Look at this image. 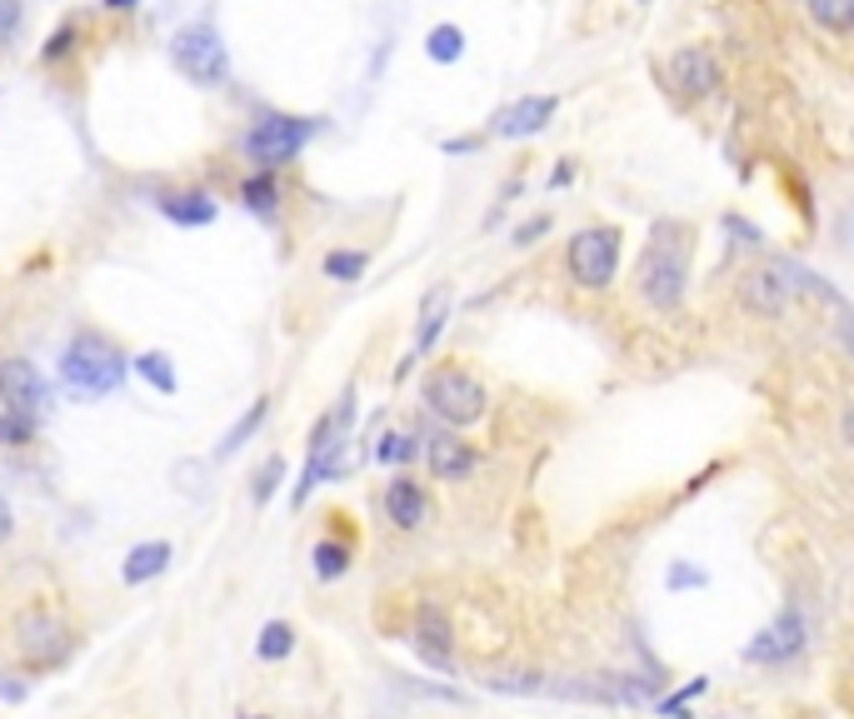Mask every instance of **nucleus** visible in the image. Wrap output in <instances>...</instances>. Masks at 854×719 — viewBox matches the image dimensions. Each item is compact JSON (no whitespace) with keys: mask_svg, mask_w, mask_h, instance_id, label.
Here are the masks:
<instances>
[{"mask_svg":"<svg viewBox=\"0 0 854 719\" xmlns=\"http://www.w3.org/2000/svg\"><path fill=\"white\" fill-rule=\"evenodd\" d=\"M814 26L834 30V36H850L854 30V0H804Z\"/></svg>","mask_w":854,"mask_h":719,"instance_id":"nucleus-20","label":"nucleus"},{"mask_svg":"<svg viewBox=\"0 0 854 719\" xmlns=\"http://www.w3.org/2000/svg\"><path fill=\"white\" fill-rule=\"evenodd\" d=\"M265 415H271V399H255V405H251V409H245V415H241V419H235V425H231V429H225V439H221V445H215V459H225V455H235V449H241V445H245V439H251V435H255V429H261V425H265Z\"/></svg>","mask_w":854,"mask_h":719,"instance_id":"nucleus-19","label":"nucleus"},{"mask_svg":"<svg viewBox=\"0 0 854 719\" xmlns=\"http://www.w3.org/2000/svg\"><path fill=\"white\" fill-rule=\"evenodd\" d=\"M485 689H490V695L530 699V695H540L545 689V675H530V669H500V675H485Z\"/></svg>","mask_w":854,"mask_h":719,"instance_id":"nucleus-21","label":"nucleus"},{"mask_svg":"<svg viewBox=\"0 0 854 719\" xmlns=\"http://www.w3.org/2000/svg\"><path fill=\"white\" fill-rule=\"evenodd\" d=\"M425 405H430L435 419H445V429H465L475 419H485V385L470 375L465 365H435L420 385Z\"/></svg>","mask_w":854,"mask_h":719,"instance_id":"nucleus-3","label":"nucleus"},{"mask_svg":"<svg viewBox=\"0 0 854 719\" xmlns=\"http://www.w3.org/2000/svg\"><path fill=\"white\" fill-rule=\"evenodd\" d=\"M480 145V140H445V150H450V155H465V150H475Z\"/></svg>","mask_w":854,"mask_h":719,"instance_id":"nucleus-37","label":"nucleus"},{"mask_svg":"<svg viewBox=\"0 0 854 719\" xmlns=\"http://www.w3.org/2000/svg\"><path fill=\"white\" fill-rule=\"evenodd\" d=\"M410 455H415L410 435H385L380 445H375V459H380V465H400V459H410Z\"/></svg>","mask_w":854,"mask_h":719,"instance_id":"nucleus-29","label":"nucleus"},{"mask_svg":"<svg viewBox=\"0 0 854 719\" xmlns=\"http://www.w3.org/2000/svg\"><path fill=\"white\" fill-rule=\"evenodd\" d=\"M555 110H560V100L555 95H525L515 100V105H505L500 115L490 120V135L500 140H525V135H540L545 125L555 120Z\"/></svg>","mask_w":854,"mask_h":719,"instance_id":"nucleus-11","label":"nucleus"},{"mask_svg":"<svg viewBox=\"0 0 854 719\" xmlns=\"http://www.w3.org/2000/svg\"><path fill=\"white\" fill-rule=\"evenodd\" d=\"M105 6H111V10H135L141 0H105Z\"/></svg>","mask_w":854,"mask_h":719,"instance_id":"nucleus-38","label":"nucleus"},{"mask_svg":"<svg viewBox=\"0 0 854 719\" xmlns=\"http://www.w3.org/2000/svg\"><path fill=\"white\" fill-rule=\"evenodd\" d=\"M704 579H710V575H704V569H690V565H670V589H700L704 585Z\"/></svg>","mask_w":854,"mask_h":719,"instance_id":"nucleus-31","label":"nucleus"},{"mask_svg":"<svg viewBox=\"0 0 854 719\" xmlns=\"http://www.w3.org/2000/svg\"><path fill=\"white\" fill-rule=\"evenodd\" d=\"M634 285H640L644 305L654 310H674L684 300V285H690V230L680 220H654L650 245H644L640 270H634Z\"/></svg>","mask_w":854,"mask_h":719,"instance_id":"nucleus-1","label":"nucleus"},{"mask_svg":"<svg viewBox=\"0 0 854 719\" xmlns=\"http://www.w3.org/2000/svg\"><path fill=\"white\" fill-rule=\"evenodd\" d=\"M740 300H744V310H750V315H764V320L784 315V310H790V300H794V280H790V270H784V260L750 270V275L740 280Z\"/></svg>","mask_w":854,"mask_h":719,"instance_id":"nucleus-10","label":"nucleus"},{"mask_svg":"<svg viewBox=\"0 0 854 719\" xmlns=\"http://www.w3.org/2000/svg\"><path fill=\"white\" fill-rule=\"evenodd\" d=\"M415 649L425 655V665L445 669V675L455 669L450 619H445V609H440V605H420V615H415Z\"/></svg>","mask_w":854,"mask_h":719,"instance_id":"nucleus-12","label":"nucleus"},{"mask_svg":"<svg viewBox=\"0 0 854 719\" xmlns=\"http://www.w3.org/2000/svg\"><path fill=\"white\" fill-rule=\"evenodd\" d=\"M171 65L181 70L185 80H195L201 90H215L231 80V55H225V40L211 20H195L181 36L171 40Z\"/></svg>","mask_w":854,"mask_h":719,"instance_id":"nucleus-4","label":"nucleus"},{"mask_svg":"<svg viewBox=\"0 0 854 719\" xmlns=\"http://www.w3.org/2000/svg\"><path fill=\"white\" fill-rule=\"evenodd\" d=\"M0 399H6L11 415H26L31 425H41L51 415V385L31 360H6L0 365Z\"/></svg>","mask_w":854,"mask_h":719,"instance_id":"nucleus-8","label":"nucleus"},{"mask_svg":"<svg viewBox=\"0 0 854 719\" xmlns=\"http://www.w3.org/2000/svg\"><path fill=\"white\" fill-rule=\"evenodd\" d=\"M840 435H844V445H850V449H854V405H850V409H844V419H840Z\"/></svg>","mask_w":854,"mask_h":719,"instance_id":"nucleus-36","label":"nucleus"},{"mask_svg":"<svg viewBox=\"0 0 854 719\" xmlns=\"http://www.w3.org/2000/svg\"><path fill=\"white\" fill-rule=\"evenodd\" d=\"M565 265H570V280L580 290H604L620 270V230L610 225H584L575 230L570 250H565Z\"/></svg>","mask_w":854,"mask_h":719,"instance_id":"nucleus-6","label":"nucleus"},{"mask_svg":"<svg viewBox=\"0 0 854 719\" xmlns=\"http://www.w3.org/2000/svg\"><path fill=\"white\" fill-rule=\"evenodd\" d=\"M425 459H430V475H435V479H450V485L475 469L470 439H460L455 429H435L430 445H425Z\"/></svg>","mask_w":854,"mask_h":719,"instance_id":"nucleus-13","label":"nucleus"},{"mask_svg":"<svg viewBox=\"0 0 854 719\" xmlns=\"http://www.w3.org/2000/svg\"><path fill=\"white\" fill-rule=\"evenodd\" d=\"M241 195H245V205L255 210V215H271L275 205H281V190H275V180H271V170H261V175H251L241 185Z\"/></svg>","mask_w":854,"mask_h":719,"instance_id":"nucleus-26","label":"nucleus"},{"mask_svg":"<svg viewBox=\"0 0 854 719\" xmlns=\"http://www.w3.org/2000/svg\"><path fill=\"white\" fill-rule=\"evenodd\" d=\"M11 529H16V509H11V499L0 495V545L11 539Z\"/></svg>","mask_w":854,"mask_h":719,"instance_id":"nucleus-35","label":"nucleus"},{"mask_svg":"<svg viewBox=\"0 0 854 719\" xmlns=\"http://www.w3.org/2000/svg\"><path fill=\"white\" fill-rule=\"evenodd\" d=\"M61 379H65V389H71V395H81V399L115 395V389H121V379H125V355L105 335L81 330V335L65 345V355H61Z\"/></svg>","mask_w":854,"mask_h":719,"instance_id":"nucleus-2","label":"nucleus"},{"mask_svg":"<svg viewBox=\"0 0 854 719\" xmlns=\"http://www.w3.org/2000/svg\"><path fill=\"white\" fill-rule=\"evenodd\" d=\"M834 335H840V350H844V355L854 360V310H844V315H840V330H834Z\"/></svg>","mask_w":854,"mask_h":719,"instance_id":"nucleus-34","label":"nucleus"},{"mask_svg":"<svg viewBox=\"0 0 854 719\" xmlns=\"http://www.w3.org/2000/svg\"><path fill=\"white\" fill-rule=\"evenodd\" d=\"M315 130H321V120H311V115H261L251 125V135H245V155L261 170H275L301 155L315 140Z\"/></svg>","mask_w":854,"mask_h":719,"instance_id":"nucleus-5","label":"nucleus"},{"mask_svg":"<svg viewBox=\"0 0 854 719\" xmlns=\"http://www.w3.org/2000/svg\"><path fill=\"white\" fill-rule=\"evenodd\" d=\"M365 265H370L365 250H331V255H325V275L340 280V285H355V280L365 275Z\"/></svg>","mask_w":854,"mask_h":719,"instance_id":"nucleus-23","label":"nucleus"},{"mask_svg":"<svg viewBox=\"0 0 854 719\" xmlns=\"http://www.w3.org/2000/svg\"><path fill=\"white\" fill-rule=\"evenodd\" d=\"M251 719H265V715H251Z\"/></svg>","mask_w":854,"mask_h":719,"instance_id":"nucleus-39","label":"nucleus"},{"mask_svg":"<svg viewBox=\"0 0 854 719\" xmlns=\"http://www.w3.org/2000/svg\"><path fill=\"white\" fill-rule=\"evenodd\" d=\"M664 75H670V85L680 90V95L704 100L724 80V70H720V60H714L710 45H680L670 60H664Z\"/></svg>","mask_w":854,"mask_h":719,"instance_id":"nucleus-9","label":"nucleus"},{"mask_svg":"<svg viewBox=\"0 0 854 719\" xmlns=\"http://www.w3.org/2000/svg\"><path fill=\"white\" fill-rule=\"evenodd\" d=\"M21 26V0H0V40Z\"/></svg>","mask_w":854,"mask_h":719,"instance_id":"nucleus-33","label":"nucleus"},{"mask_svg":"<svg viewBox=\"0 0 854 719\" xmlns=\"http://www.w3.org/2000/svg\"><path fill=\"white\" fill-rule=\"evenodd\" d=\"M311 565H315V575L321 579H340L345 569H350V549L335 545V539H321V545L311 549Z\"/></svg>","mask_w":854,"mask_h":719,"instance_id":"nucleus-24","label":"nucleus"},{"mask_svg":"<svg viewBox=\"0 0 854 719\" xmlns=\"http://www.w3.org/2000/svg\"><path fill=\"white\" fill-rule=\"evenodd\" d=\"M804 645H810V625H804L800 605H784L780 615L744 645V659H750V665H784V659H794Z\"/></svg>","mask_w":854,"mask_h":719,"instance_id":"nucleus-7","label":"nucleus"},{"mask_svg":"<svg viewBox=\"0 0 854 719\" xmlns=\"http://www.w3.org/2000/svg\"><path fill=\"white\" fill-rule=\"evenodd\" d=\"M161 215L171 220V225H211L215 220V200L205 195V190H175V195H161Z\"/></svg>","mask_w":854,"mask_h":719,"instance_id":"nucleus-17","label":"nucleus"},{"mask_svg":"<svg viewBox=\"0 0 854 719\" xmlns=\"http://www.w3.org/2000/svg\"><path fill=\"white\" fill-rule=\"evenodd\" d=\"M35 439V425L26 415H11V409H0V445H31Z\"/></svg>","mask_w":854,"mask_h":719,"instance_id":"nucleus-28","label":"nucleus"},{"mask_svg":"<svg viewBox=\"0 0 854 719\" xmlns=\"http://www.w3.org/2000/svg\"><path fill=\"white\" fill-rule=\"evenodd\" d=\"M295 649V629L285 625V619H271V625L261 629V639H255V655L261 659H285Z\"/></svg>","mask_w":854,"mask_h":719,"instance_id":"nucleus-25","label":"nucleus"},{"mask_svg":"<svg viewBox=\"0 0 854 719\" xmlns=\"http://www.w3.org/2000/svg\"><path fill=\"white\" fill-rule=\"evenodd\" d=\"M135 375L145 379V385H155L161 395H175L181 389V379H175V365L165 350H145V355H135Z\"/></svg>","mask_w":854,"mask_h":719,"instance_id":"nucleus-18","label":"nucleus"},{"mask_svg":"<svg viewBox=\"0 0 854 719\" xmlns=\"http://www.w3.org/2000/svg\"><path fill=\"white\" fill-rule=\"evenodd\" d=\"M640 6H644V0H640Z\"/></svg>","mask_w":854,"mask_h":719,"instance_id":"nucleus-40","label":"nucleus"},{"mask_svg":"<svg viewBox=\"0 0 854 719\" xmlns=\"http://www.w3.org/2000/svg\"><path fill=\"white\" fill-rule=\"evenodd\" d=\"M171 539H145V545H135L131 555H125V565H121V579L125 585H151L155 575H165L171 569Z\"/></svg>","mask_w":854,"mask_h":719,"instance_id":"nucleus-15","label":"nucleus"},{"mask_svg":"<svg viewBox=\"0 0 854 719\" xmlns=\"http://www.w3.org/2000/svg\"><path fill=\"white\" fill-rule=\"evenodd\" d=\"M704 689H710V679H690V685H684L680 695L660 699V715H670V719H684V699H700Z\"/></svg>","mask_w":854,"mask_h":719,"instance_id":"nucleus-30","label":"nucleus"},{"mask_svg":"<svg viewBox=\"0 0 854 719\" xmlns=\"http://www.w3.org/2000/svg\"><path fill=\"white\" fill-rule=\"evenodd\" d=\"M445 320H450V290H445V285H435L430 295L420 300V325H415L410 360H415V355H430V350H435V340H440V330H445Z\"/></svg>","mask_w":854,"mask_h":719,"instance_id":"nucleus-16","label":"nucleus"},{"mask_svg":"<svg viewBox=\"0 0 854 719\" xmlns=\"http://www.w3.org/2000/svg\"><path fill=\"white\" fill-rule=\"evenodd\" d=\"M285 479V459L281 455H271L261 469H255V485H251V499L255 505H271V495H275V485Z\"/></svg>","mask_w":854,"mask_h":719,"instance_id":"nucleus-27","label":"nucleus"},{"mask_svg":"<svg viewBox=\"0 0 854 719\" xmlns=\"http://www.w3.org/2000/svg\"><path fill=\"white\" fill-rule=\"evenodd\" d=\"M425 55H430L435 65H455V60L465 55V30L460 26H435L430 36H425Z\"/></svg>","mask_w":854,"mask_h":719,"instance_id":"nucleus-22","label":"nucleus"},{"mask_svg":"<svg viewBox=\"0 0 854 719\" xmlns=\"http://www.w3.org/2000/svg\"><path fill=\"white\" fill-rule=\"evenodd\" d=\"M550 230V215H535V220H525L520 230H515V245H535V240Z\"/></svg>","mask_w":854,"mask_h":719,"instance_id":"nucleus-32","label":"nucleus"},{"mask_svg":"<svg viewBox=\"0 0 854 719\" xmlns=\"http://www.w3.org/2000/svg\"><path fill=\"white\" fill-rule=\"evenodd\" d=\"M385 515H390L395 529H420L425 515H430V505H425V489L415 485L410 475H395L390 485H385Z\"/></svg>","mask_w":854,"mask_h":719,"instance_id":"nucleus-14","label":"nucleus"}]
</instances>
